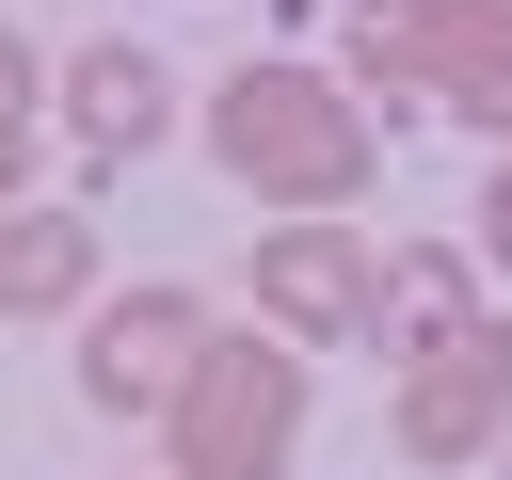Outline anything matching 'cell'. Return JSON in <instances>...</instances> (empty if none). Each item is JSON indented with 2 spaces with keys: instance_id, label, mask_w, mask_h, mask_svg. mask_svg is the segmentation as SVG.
<instances>
[{
  "instance_id": "obj_1",
  "label": "cell",
  "mask_w": 512,
  "mask_h": 480,
  "mask_svg": "<svg viewBox=\"0 0 512 480\" xmlns=\"http://www.w3.org/2000/svg\"><path fill=\"white\" fill-rule=\"evenodd\" d=\"M208 160H224L256 208H352V192L384 176L368 96H352L336 64H224V80H208Z\"/></svg>"
},
{
  "instance_id": "obj_2",
  "label": "cell",
  "mask_w": 512,
  "mask_h": 480,
  "mask_svg": "<svg viewBox=\"0 0 512 480\" xmlns=\"http://www.w3.org/2000/svg\"><path fill=\"white\" fill-rule=\"evenodd\" d=\"M160 432H176V480H288V448H304V352L288 336H224L208 320V352H192V384L160 400Z\"/></svg>"
},
{
  "instance_id": "obj_3",
  "label": "cell",
  "mask_w": 512,
  "mask_h": 480,
  "mask_svg": "<svg viewBox=\"0 0 512 480\" xmlns=\"http://www.w3.org/2000/svg\"><path fill=\"white\" fill-rule=\"evenodd\" d=\"M256 336H288V352L368 336V224H336V208L256 224Z\"/></svg>"
},
{
  "instance_id": "obj_4",
  "label": "cell",
  "mask_w": 512,
  "mask_h": 480,
  "mask_svg": "<svg viewBox=\"0 0 512 480\" xmlns=\"http://www.w3.org/2000/svg\"><path fill=\"white\" fill-rule=\"evenodd\" d=\"M192 352H208V288H128V304L80 320V400L96 416H160L192 384Z\"/></svg>"
},
{
  "instance_id": "obj_5",
  "label": "cell",
  "mask_w": 512,
  "mask_h": 480,
  "mask_svg": "<svg viewBox=\"0 0 512 480\" xmlns=\"http://www.w3.org/2000/svg\"><path fill=\"white\" fill-rule=\"evenodd\" d=\"M384 432H400V464H496V432H512V336L480 320L464 352H416Z\"/></svg>"
},
{
  "instance_id": "obj_6",
  "label": "cell",
  "mask_w": 512,
  "mask_h": 480,
  "mask_svg": "<svg viewBox=\"0 0 512 480\" xmlns=\"http://www.w3.org/2000/svg\"><path fill=\"white\" fill-rule=\"evenodd\" d=\"M368 336L416 368V352H464L480 336V256L464 240H400V256H368Z\"/></svg>"
},
{
  "instance_id": "obj_7",
  "label": "cell",
  "mask_w": 512,
  "mask_h": 480,
  "mask_svg": "<svg viewBox=\"0 0 512 480\" xmlns=\"http://www.w3.org/2000/svg\"><path fill=\"white\" fill-rule=\"evenodd\" d=\"M48 96H64V128H80L96 160H144V144L176 128V64H160V48H128V32H96Z\"/></svg>"
},
{
  "instance_id": "obj_8",
  "label": "cell",
  "mask_w": 512,
  "mask_h": 480,
  "mask_svg": "<svg viewBox=\"0 0 512 480\" xmlns=\"http://www.w3.org/2000/svg\"><path fill=\"white\" fill-rule=\"evenodd\" d=\"M80 304H96V208L16 192L0 208V320H80Z\"/></svg>"
},
{
  "instance_id": "obj_9",
  "label": "cell",
  "mask_w": 512,
  "mask_h": 480,
  "mask_svg": "<svg viewBox=\"0 0 512 480\" xmlns=\"http://www.w3.org/2000/svg\"><path fill=\"white\" fill-rule=\"evenodd\" d=\"M432 112L512 144V0H432Z\"/></svg>"
},
{
  "instance_id": "obj_10",
  "label": "cell",
  "mask_w": 512,
  "mask_h": 480,
  "mask_svg": "<svg viewBox=\"0 0 512 480\" xmlns=\"http://www.w3.org/2000/svg\"><path fill=\"white\" fill-rule=\"evenodd\" d=\"M336 80H352V96H432V0H352Z\"/></svg>"
},
{
  "instance_id": "obj_11",
  "label": "cell",
  "mask_w": 512,
  "mask_h": 480,
  "mask_svg": "<svg viewBox=\"0 0 512 480\" xmlns=\"http://www.w3.org/2000/svg\"><path fill=\"white\" fill-rule=\"evenodd\" d=\"M32 96H48V64L0 32V192H16V144H32Z\"/></svg>"
},
{
  "instance_id": "obj_12",
  "label": "cell",
  "mask_w": 512,
  "mask_h": 480,
  "mask_svg": "<svg viewBox=\"0 0 512 480\" xmlns=\"http://www.w3.org/2000/svg\"><path fill=\"white\" fill-rule=\"evenodd\" d=\"M464 224H480V272H512V144H496V176H480V208H464Z\"/></svg>"
},
{
  "instance_id": "obj_13",
  "label": "cell",
  "mask_w": 512,
  "mask_h": 480,
  "mask_svg": "<svg viewBox=\"0 0 512 480\" xmlns=\"http://www.w3.org/2000/svg\"><path fill=\"white\" fill-rule=\"evenodd\" d=\"M496 464H512V432H496Z\"/></svg>"
},
{
  "instance_id": "obj_14",
  "label": "cell",
  "mask_w": 512,
  "mask_h": 480,
  "mask_svg": "<svg viewBox=\"0 0 512 480\" xmlns=\"http://www.w3.org/2000/svg\"><path fill=\"white\" fill-rule=\"evenodd\" d=\"M0 208H16V192H0Z\"/></svg>"
}]
</instances>
